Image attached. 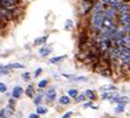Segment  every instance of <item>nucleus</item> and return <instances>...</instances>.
I'll list each match as a JSON object with an SVG mask.
<instances>
[{
    "label": "nucleus",
    "mask_w": 130,
    "mask_h": 118,
    "mask_svg": "<svg viewBox=\"0 0 130 118\" xmlns=\"http://www.w3.org/2000/svg\"><path fill=\"white\" fill-rule=\"evenodd\" d=\"M41 73H42V69H41V68H38V69L35 70V74H34V75H35V77H38V76L41 75Z\"/></svg>",
    "instance_id": "c756f323"
},
{
    "label": "nucleus",
    "mask_w": 130,
    "mask_h": 118,
    "mask_svg": "<svg viewBox=\"0 0 130 118\" xmlns=\"http://www.w3.org/2000/svg\"><path fill=\"white\" fill-rule=\"evenodd\" d=\"M48 39V35H45V36H41V37H38V39L34 41V45L35 46H39V45H45L46 41Z\"/></svg>",
    "instance_id": "f8f14e48"
},
{
    "label": "nucleus",
    "mask_w": 130,
    "mask_h": 118,
    "mask_svg": "<svg viewBox=\"0 0 130 118\" xmlns=\"http://www.w3.org/2000/svg\"><path fill=\"white\" fill-rule=\"evenodd\" d=\"M63 58H66V55H62V56H55V57H52L51 60H49V62L53 63V64H56V63H59V62H61Z\"/></svg>",
    "instance_id": "4468645a"
},
{
    "label": "nucleus",
    "mask_w": 130,
    "mask_h": 118,
    "mask_svg": "<svg viewBox=\"0 0 130 118\" xmlns=\"http://www.w3.org/2000/svg\"><path fill=\"white\" fill-rule=\"evenodd\" d=\"M34 92H35V91H34V87L32 84L28 85L27 88H26V90H25V94L27 95L28 97H33L34 96Z\"/></svg>",
    "instance_id": "ddd939ff"
},
{
    "label": "nucleus",
    "mask_w": 130,
    "mask_h": 118,
    "mask_svg": "<svg viewBox=\"0 0 130 118\" xmlns=\"http://www.w3.org/2000/svg\"><path fill=\"white\" fill-rule=\"evenodd\" d=\"M33 102H34V104H35V105L39 106V105H40V103L42 102V94H39V95H38V96H36L35 98H34Z\"/></svg>",
    "instance_id": "6ab92c4d"
},
{
    "label": "nucleus",
    "mask_w": 130,
    "mask_h": 118,
    "mask_svg": "<svg viewBox=\"0 0 130 118\" xmlns=\"http://www.w3.org/2000/svg\"><path fill=\"white\" fill-rule=\"evenodd\" d=\"M116 87L112 84H106V85H102L100 88L101 91H103V92H109V91H116Z\"/></svg>",
    "instance_id": "1a4fd4ad"
},
{
    "label": "nucleus",
    "mask_w": 130,
    "mask_h": 118,
    "mask_svg": "<svg viewBox=\"0 0 130 118\" xmlns=\"http://www.w3.org/2000/svg\"><path fill=\"white\" fill-rule=\"evenodd\" d=\"M124 108H125V104H117V106L115 108V112L116 113H121L124 111Z\"/></svg>",
    "instance_id": "aec40b11"
},
{
    "label": "nucleus",
    "mask_w": 130,
    "mask_h": 118,
    "mask_svg": "<svg viewBox=\"0 0 130 118\" xmlns=\"http://www.w3.org/2000/svg\"><path fill=\"white\" fill-rule=\"evenodd\" d=\"M52 52V47L51 46H43L42 48L40 49V54H41V56H47V55H49Z\"/></svg>",
    "instance_id": "9d476101"
},
{
    "label": "nucleus",
    "mask_w": 130,
    "mask_h": 118,
    "mask_svg": "<svg viewBox=\"0 0 130 118\" xmlns=\"http://www.w3.org/2000/svg\"><path fill=\"white\" fill-rule=\"evenodd\" d=\"M14 105H15L14 98H11V100H9V102H8V109L11 110V111H13V110H14Z\"/></svg>",
    "instance_id": "b1692460"
},
{
    "label": "nucleus",
    "mask_w": 130,
    "mask_h": 118,
    "mask_svg": "<svg viewBox=\"0 0 130 118\" xmlns=\"http://www.w3.org/2000/svg\"><path fill=\"white\" fill-rule=\"evenodd\" d=\"M85 96H86V98H88V100L90 101V102H93V101L96 100V94L94 92V90H90V89L86 90Z\"/></svg>",
    "instance_id": "0eeeda50"
},
{
    "label": "nucleus",
    "mask_w": 130,
    "mask_h": 118,
    "mask_svg": "<svg viewBox=\"0 0 130 118\" xmlns=\"http://www.w3.org/2000/svg\"><path fill=\"white\" fill-rule=\"evenodd\" d=\"M0 74L1 75H7V74H9V69L6 66H0Z\"/></svg>",
    "instance_id": "412c9836"
},
{
    "label": "nucleus",
    "mask_w": 130,
    "mask_h": 118,
    "mask_svg": "<svg viewBox=\"0 0 130 118\" xmlns=\"http://www.w3.org/2000/svg\"><path fill=\"white\" fill-rule=\"evenodd\" d=\"M46 97H47V100H48L49 102L55 101V98H56V91H55V89L52 88V89H49L48 91H46Z\"/></svg>",
    "instance_id": "423d86ee"
},
{
    "label": "nucleus",
    "mask_w": 130,
    "mask_h": 118,
    "mask_svg": "<svg viewBox=\"0 0 130 118\" xmlns=\"http://www.w3.org/2000/svg\"><path fill=\"white\" fill-rule=\"evenodd\" d=\"M7 68L8 69H22L24 68V64H21V63H11V64H7Z\"/></svg>",
    "instance_id": "dca6fc26"
},
{
    "label": "nucleus",
    "mask_w": 130,
    "mask_h": 118,
    "mask_svg": "<svg viewBox=\"0 0 130 118\" xmlns=\"http://www.w3.org/2000/svg\"><path fill=\"white\" fill-rule=\"evenodd\" d=\"M28 118H40V116L38 115V113H30Z\"/></svg>",
    "instance_id": "2f4dec72"
},
{
    "label": "nucleus",
    "mask_w": 130,
    "mask_h": 118,
    "mask_svg": "<svg viewBox=\"0 0 130 118\" xmlns=\"http://www.w3.org/2000/svg\"><path fill=\"white\" fill-rule=\"evenodd\" d=\"M103 21H104L103 13H93L89 18V26L91 32H94L95 34H100L103 28Z\"/></svg>",
    "instance_id": "f257e3e1"
},
{
    "label": "nucleus",
    "mask_w": 130,
    "mask_h": 118,
    "mask_svg": "<svg viewBox=\"0 0 130 118\" xmlns=\"http://www.w3.org/2000/svg\"><path fill=\"white\" fill-rule=\"evenodd\" d=\"M112 8L116 9V12H117V14L122 15V14H127V13L130 12V6L128 5V4L125 3H121L120 5H117V6L112 7Z\"/></svg>",
    "instance_id": "7ed1b4c3"
},
{
    "label": "nucleus",
    "mask_w": 130,
    "mask_h": 118,
    "mask_svg": "<svg viewBox=\"0 0 130 118\" xmlns=\"http://www.w3.org/2000/svg\"><path fill=\"white\" fill-rule=\"evenodd\" d=\"M72 80L73 81H75V82H77V81H87L88 78L86 77V76H73Z\"/></svg>",
    "instance_id": "5701e85b"
},
{
    "label": "nucleus",
    "mask_w": 130,
    "mask_h": 118,
    "mask_svg": "<svg viewBox=\"0 0 130 118\" xmlns=\"http://www.w3.org/2000/svg\"><path fill=\"white\" fill-rule=\"evenodd\" d=\"M6 90H7V87L5 84H4L3 82H0V92H6Z\"/></svg>",
    "instance_id": "cd10ccee"
},
{
    "label": "nucleus",
    "mask_w": 130,
    "mask_h": 118,
    "mask_svg": "<svg viewBox=\"0 0 130 118\" xmlns=\"http://www.w3.org/2000/svg\"><path fill=\"white\" fill-rule=\"evenodd\" d=\"M86 100V96H85V94H82V95H79V96L75 98V102L76 103H80V102H83V101Z\"/></svg>",
    "instance_id": "a878e982"
},
{
    "label": "nucleus",
    "mask_w": 130,
    "mask_h": 118,
    "mask_svg": "<svg viewBox=\"0 0 130 118\" xmlns=\"http://www.w3.org/2000/svg\"><path fill=\"white\" fill-rule=\"evenodd\" d=\"M72 116H73V111H68V112H66L61 118H70Z\"/></svg>",
    "instance_id": "c85d7f7f"
},
{
    "label": "nucleus",
    "mask_w": 130,
    "mask_h": 118,
    "mask_svg": "<svg viewBox=\"0 0 130 118\" xmlns=\"http://www.w3.org/2000/svg\"><path fill=\"white\" fill-rule=\"evenodd\" d=\"M59 103L61 105H68L70 104V97L69 96H61L60 100H59Z\"/></svg>",
    "instance_id": "9b49d317"
},
{
    "label": "nucleus",
    "mask_w": 130,
    "mask_h": 118,
    "mask_svg": "<svg viewBox=\"0 0 130 118\" xmlns=\"http://www.w3.org/2000/svg\"><path fill=\"white\" fill-rule=\"evenodd\" d=\"M64 28H66L67 30H70L73 28V21L72 20H67L66 21V25H64Z\"/></svg>",
    "instance_id": "393cba45"
},
{
    "label": "nucleus",
    "mask_w": 130,
    "mask_h": 118,
    "mask_svg": "<svg viewBox=\"0 0 130 118\" xmlns=\"http://www.w3.org/2000/svg\"><path fill=\"white\" fill-rule=\"evenodd\" d=\"M68 96L70 98H76V97L79 96V91L76 90V89H69L68 90Z\"/></svg>",
    "instance_id": "f3484780"
},
{
    "label": "nucleus",
    "mask_w": 130,
    "mask_h": 118,
    "mask_svg": "<svg viewBox=\"0 0 130 118\" xmlns=\"http://www.w3.org/2000/svg\"><path fill=\"white\" fill-rule=\"evenodd\" d=\"M47 111H48V109L46 108V106H41L39 105L38 108H36V112L35 113H38V115H45V113H47Z\"/></svg>",
    "instance_id": "2eb2a0df"
},
{
    "label": "nucleus",
    "mask_w": 130,
    "mask_h": 118,
    "mask_svg": "<svg viewBox=\"0 0 130 118\" xmlns=\"http://www.w3.org/2000/svg\"><path fill=\"white\" fill-rule=\"evenodd\" d=\"M47 84H48V81H47V80H41V81L38 83V87H39L40 89H43L47 87Z\"/></svg>",
    "instance_id": "4be33fe9"
},
{
    "label": "nucleus",
    "mask_w": 130,
    "mask_h": 118,
    "mask_svg": "<svg viewBox=\"0 0 130 118\" xmlns=\"http://www.w3.org/2000/svg\"><path fill=\"white\" fill-rule=\"evenodd\" d=\"M116 92H114V91H109V92H103L102 95H101V98H102V100H109V101H111L112 98H114V97L116 96Z\"/></svg>",
    "instance_id": "6e6552de"
},
{
    "label": "nucleus",
    "mask_w": 130,
    "mask_h": 118,
    "mask_svg": "<svg viewBox=\"0 0 130 118\" xmlns=\"http://www.w3.org/2000/svg\"><path fill=\"white\" fill-rule=\"evenodd\" d=\"M6 24H7V21L3 18V16H1V15H0V29L5 27V26H6Z\"/></svg>",
    "instance_id": "bb28decb"
},
{
    "label": "nucleus",
    "mask_w": 130,
    "mask_h": 118,
    "mask_svg": "<svg viewBox=\"0 0 130 118\" xmlns=\"http://www.w3.org/2000/svg\"><path fill=\"white\" fill-rule=\"evenodd\" d=\"M117 20H118V24H121L122 26L130 24V13L118 15V19H117Z\"/></svg>",
    "instance_id": "20e7f679"
},
{
    "label": "nucleus",
    "mask_w": 130,
    "mask_h": 118,
    "mask_svg": "<svg viewBox=\"0 0 130 118\" xmlns=\"http://www.w3.org/2000/svg\"><path fill=\"white\" fill-rule=\"evenodd\" d=\"M20 1H21V0H0V6L9 9L15 6H19Z\"/></svg>",
    "instance_id": "f03ea898"
},
{
    "label": "nucleus",
    "mask_w": 130,
    "mask_h": 118,
    "mask_svg": "<svg viewBox=\"0 0 130 118\" xmlns=\"http://www.w3.org/2000/svg\"><path fill=\"white\" fill-rule=\"evenodd\" d=\"M91 105H93V103L91 102H88V103H85V108H91Z\"/></svg>",
    "instance_id": "473e14b6"
},
{
    "label": "nucleus",
    "mask_w": 130,
    "mask_h": 118,
    "mask_svg": "<svg viewBox=\"0 0 130 118\" xmlns=\"http://www.w3.org/2000/svg\"><path fill=\"white\" fill-rule=\"evenodd\" d=\"M24 94V89L21 88V87H19V85H17V87H14V89H13L12 91V96L14 100H18V98H20V96Z\"/></svg>",
    "instance_id": "39448f33"
},
{
    "label": "nucleus",
    "mask_w": 130,
    "mask_h": 118,
    "mask_svg": "<svg viewBox=\"0 0 130 118\" xmlns=\"http://www.w3.org/2000/svg\"><path fill=\"white\" fill-rule=\"evenodd\" d=\"M22 78H25V80H29V73H25V74H22Z\"/></svg>",
    "instance_id": "7c9ffc66"
},
{
    "label": "nucleus",
    "mask_w": 130,
    "mask_h": 118,
    "mask_svg": "<svg viewBox=\"0 0 130 118\" xmlns=\"http://www.w3.org/2000/svg\"><path fill=\"white\" fill-rule=\"evenodd\" d=\"M8 108H5L0 111V118H7L9 116V112H8Z\"/></svg>",
    "instance_id": "a211bd4d"
}]
</instances>
